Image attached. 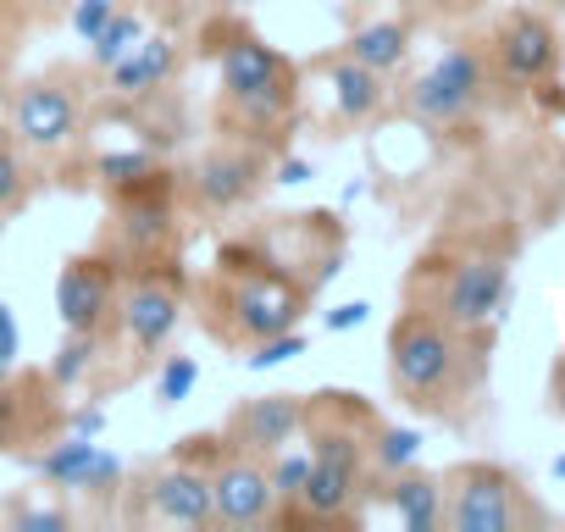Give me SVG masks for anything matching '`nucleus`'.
<instances>
[{"label":"nucleus","instance_id":"cd10ccee","mask_svg":"<svg viewBox=\"0 0 565 532\" xmlns=\"http://www.w3.org/2000/svg\"><path fill=\"white\" fill-rule=\"evenodd\" d=\"M306 333L300 328H289V333H271V339H255L249 344V355H244V366L249 372H271V366H289L295 355H306Z\"/></svg>","mask_w":565,"mask_h":532},{"label":"nucleus","instance_id":"a878e982","mask_svg":"<svg viewBox=\"0 0 565 532\" xmlns=\"http://www.w3.org/2000/svg\"><path fill=\"white\" fill-rule=\"evenodd\" d=\"M145 34H150V29H145V18H139V12H117V18L106 23V34L95 40V51H89V56H95V67H100V73H111V67H117V62H122Z\"/></svg>","mask_w":565,"mask_h":532},{"label":"nucleus","instance_id":"aec40b11","mask_svg":"<svg viewBox=\"0 0 565 532\" xmlns=\"http://www.w3.org/2000/svg\"><path fill=\"white\" fill-rule=\"evenodd\" d=\"M328 89H333V111H339V123H350V128L372 123V117L388 106V84H383V73H372V67H361V62H350V56H339V62L328 67Z\"/></svg>","mask_w":565,"mask_h":532},{"label":"nucleus","instance_id":"a211bd4d","mask_svg":"<svg viewBox=\"0 0 565 532\" xmlns=\"http://www.w3.org/2000/svg\"><path fill=\"white\" fill-rule=\"evenodd\" d=\"M377 499L388 504V515L405 526V532H433L444 526V477H427V471H383V488Z\"/></svg>","mask_w":565,"mask_h":532},{"label":"nucleus","instance_id":"473e14b6","mask_svg":"<svg viewBox=\"0 0 565 532\" xmlns=\"http://www.w3.org/2000/svg\"><path fill=\"white\" fill-rule=\"evenodd\" d=\"M12 526H18V532H67V526H73V515H67V510H56V504H29V510H18V515H12Z\"/></svg>","mask_w":565,"mask_h":532},{"label":"nucleus","instance_id":"4c0bfd02","mask_svg":"<svg viewBox=\"0 0 565 532\" xmlns=\"http://www.w3.org/2000/svg\"><path fill=\"white\" fill-rule=\"evenodd\" d=\"M12 372H18V361H7V355H0V383H7Z\"/></svg>","mask_w":565,"mask_h":532},{"label":"nucleus","instance_id":"f704fd0d","mask_svg":"<svg viewBox=\"0 0 565 532\" xmlns=\"http://www.w3.org/2000/svg\"><path fill=\"white\" fill-rule=\"evenodd\" d=\"M67 433L100 438V433H106V411H100V405H73V411H67Z\"/></svg>","mask_w":565,"mask_h":532},{"label":"nucleus","instance_id":"e433bc0d","mask_svg":"<svg viewBox=\"0 0 565 532\" xmlns=\"http://www.w3.org/2000/svg\"><path fill=\"white\" fill-rule=\"evenodd\" d=\"M306 178H317V167L311 161H300V156H282V161H271V183H306Z\"/></svg>","mask_w":565,"mask_h":532},{"label":"nucleus","instance_id":"7ed1b4c3","mask_svg":"<svg viewBox=\"0 0 565 532\" xmlns=\"http://www.w3.org/2000/svg\"><path fill=\"white\" fill-rule=\"evenodd\" d=\"M388 383L411 411L444 416L466 389V333L411 300L388 328Z\"/></svg>","mask_w":565,"mask_h":532},{"label":"nucleus","instance_id":"393cba45","mask_svg":"<svg viewBox=\"0 0 565 532\" xmlns=\"http://www.w3.org/2000/svg\"><path fill=\"white\" fill-rule=\"evenodd\" d=\"M266 471H271V488H277V521H289V510H295V499H300V488H306V471H311V449L300 444H289V449H277V455H266Z\"/></svg>","mask_w":565,"mask_h":532},{"label":"nucleus","instance_id":"20e7f679","mask_svg":"<svg viewBox=\"0 0 565 532\" xmlns=\"http://www.w3.org/2000/svg\"><path fill=\"white\" fill-rule=\"evenodd\" d=\"M183 306H189V278H183V266L172 255L122 266V295H117L111 322H117V339L134 350V361L167 350V339L183 322Z\"/></svg>","mask_w":565,"mask_h":532},{"label":"nucleus","instance_id":"58836bf2","mask_svg":"<svg viewBox=\"0 0 565 532\" xmlns=\"http://www.w3.org/2000/svg\"><path fill=\"white\" fill-rule=\"evenodd\" d=\"M554 477H559V482H565V455H559V460H554Z\"/></svg>","mask_w":565,"mask_h":532},{"label":"nucleus","instance_id":"4be33fe9","mask_svg":"<svg viewBox=\"0 0 565 532\" xmlns=\"http://www.w3.org/2000/svg\"><path fill=\"white\" fill-rule=\"evenodd\" d=\"M344 56L388 78V73H399V67H405V56H411V29H405V23H394V18L366 23V29H355V34L344 40Z\"/></svg>","mask_w":565,"mask_h":532},{"label":"nucleus","instance_id":"c9c22d12","mask_svg":"<svg viewBox=\"0 0 565 532\" xmlns=\"http://www.w3.org/2000/svg\"><path fill=\"white\" fill-rule=\"evenodd\" d=\"M0 355H7V361L23 355V328H18V317H12L7 300H0Z\"/></svg>","mask_w":565,"mask_h":532},{"label":"nucleus","instance_id":"bb28decb","mask_svg":"<svg viewBox=\"0 0 565 532\" xmlns=\"http://www.w3.org/2000/svg\"><path fill=\"white\" fill-rule=\"evenodd\" d=\"M416 455H422V433L416 427H377V438H372V466L377 471H405V466H416Z\"/></svg>","mask_w":565,"mask_h":532},{"label":"nucleus","instance_id":"1a4fd4ad","mask_svg":"<svg viewBox=\"0 0 565 532\" xmlns=\"http://www.w3.org/2000/svg\"><path fill=\"white\" fill-rule=\"evenodd\" d=\"M122 295V260L111 249H78L56 273V317L67 333H100L117 317Z\"/></svg>","mask_w":565,"mask_h":532},{"label":"nucleus","instance_id":"4468645a","mask_svg":"<svg viewBox=\"0 0 565 532\" xmlns=\"http://www.w3.org/2000/svg\"><path fill=\"white\" fill-rule=\"evenodd\" d=\"M145 515L161 526H216L211 515V466L189 455H167L145 482H139Z\"/></svg>","mask_w":565,"mask_h":532},{"label":"nucleus","instance_id":"2eb2a0df","mask_svg":"<svg viewBox=\"0 0 565 532\" xmlns=\"http://www.w3.org/2000/svg\"><path fill=\"white\" fill-rule=\"evenodd\" d=\"M493 67L521 84V89H537L543 78H554L559 67V34L548 29V18L537 12H510L493 34Z\"/></svg>","mask_w":565,"mask_h":532},{"label":"nucleus","instance_id":"0eeeda50","mask_svg":"<svg viewBox=\"0 0 565 532\" xmlns=\"http://www.w3.org/2000/svg\"><path fill=\"white\" fill-rule=\"evenodd\" d=\"M271 183V150L255 139H227L216 150H205L189 172V200L205 216H233L244 211L260 189Z\"/></svg>","mask_w":565,"mask_h":532},{"label":"nucleus","instance_id":"ddd939ff","mask_svg":"<svg viewBox=\"0 0 565 532\" xmlns=\"http://www.w3.org/2000/svg\"><path fill=\"white\" fill-rule=\"evenodd\" d=\"M211 515L216 526H266L277 521V488L266 471V455L249 449H222L211 466Z\"/></svg>","mask_w":565,"mask_h":532},{"label":"nucleus","instance_id":"6e6552de","mask_svg":"<svg viewBox=\"0 0 565 532\" xmlns=\"http://www.w3.org/2000/svg\"><path fill=\"white\" fill-rule=\"evenodd\" d=\"M482 95H488V56L477 45H455L405 89V111L433 128H449L466 123L482 106Z\"/></svg>","mask_w":565,"mask_h":532},{"label":"nucleus","instance_id":"72a5a7b5","mask_svg":"<svg viewBox=\"0 0 565 532\" xmlns=\"http://www.w3.org/2000/svg\"><path fill=\"white\" fill-rule=\"evenodd\" d=\"M366 317H372L366 300H344V306H333V311L322 317V328H328V333H350V328H361Z\"/></svg>","mask_w":565,"mask_h":532},{"label":"nucleus","instance_id":"dca6fc26","mask_svg":"<svg viewBox=\"0 0 565 532\" xmlns=\"http://www.w3.org/2000/svg\"><path fill=\"white\" fill-rule=\"evenodd\" d=\"M306 433V394H255L227 416V444L249 455H277Z\"/></svg>","mask_w":565,"mask_h":532},{"label":"nucleus","instance_id":"412c9836","mask_svg":"<svg viewBox=\"0 0 565 532\" xmlns=\"http://www.w3.org/2000/svg\"><path fill=\"white\" fill-rule=\"evenodd\" d=\"M95 455H100L95 438H84V433H56V438L34 455V477H40L45 488H56V493H78L84 477H89V466H95Z\"/></svg>","mask_w":565,"mask_h":532},{"label":"nucleus","instance_id":"f8f14e48","mask_svg":"<svg viewBox=\"0 0 565 532\" xmlns=\"http://www.w3.org/2000/svg\"><path fill=\"white\" fill-rule=\"evenodd\" d=\"M67 433V405L51 372H12L0 383V455H23L29 444H51Z\"/></svg>","mask_w":565,"mask_h":532},{"label":"nucleus","instance_id":"7c9ffc66","mask_svg":"<svg viewBox=\"0 0 565 532\" xmlns=\"http://www.w3.org/2000/svg\"><path fill=\"white\" fill-rule=\"evenodd\" d=\"M128 466H122V455H111V449H100L95 455V466H89V477H84V488H78V499H122L128 493Z\"/></svg>","mask_w":565,"mask_h":532},{"label":"nucleus","instance_id":"c85d7f7f","mask_svg":"<svg viewBox=\"0 0 565 532\" xmlns=\"http://www.w3.org/2000/svg\"><path fill=\"white\" fill-rule=\"evenodd\" d=\"M150 167H156V156H150V150H100L89 172H95V178H100L106 189H122V183L145 178Z\"/></svg>","mask_w":565,"mask_h":532},{"label":"nucleus","instance_id":"ea45409f","mask_svg":"<svg viewBox=\"0 0 565 532\" xmlns=\"http://www.w3.org/2000/svg\"><path fill=\"white\" fill-rule=\"evenodd\" d=\"M51 7H73V0H51Z\"/></svg>","mask_w":565,"mask_h":532},{"label":"nucleus","instance_id":"2f4dec72","mask_svg":"<svg viewBox=\"0 0 565 532\" xmlns=\"http://www.w3.org/2000/svg\"><path fill=\"white\" fill-rule=\"evenodd\" d=\"M67 12H73V34H78L84 45H95V40L106 34V23L122 12V0H73Z\"/></svg>","mask_w":565,"mask_h":532},{"label":"nucleus","instance_id":"b1692460","mask_svg":"<svg viewBox=\"0 0 565 532\" xmlns=\"http://www.w3.org/2000/svg\"><path fill=\"white\" fill-rule=\"evenodd\" d=\"M95 361H100V333H67L62 350L51 355V383H56L62 394H73V389L95 372Z\"/></svg>","mask_w":565,"mask_h":532},{"label":"nucleus","instance_id":"6ab92c4d","mask_svg":"<svg viewBox=\"0 0 565 532\" xmlns=\"http://www.w3.org/2000/svg\"><path fill=\"white\" fill-rule=\"evenodd\" d=\"M172 73H178V45L167 40V34H145L106 78H111V89L117 95H128V100H145V95H156V89H167L172 84Z\"/></svg>","mask_w":565,"mask_h":532},{"label":"nucleus","instance_id":"f3484780","mask_svg":"<svg viewBox=\"0 0 565 532\" xmlns=\"http://www.w3.org/2000/svg\"><path fill=\"white\" fill-rule=\"evenodd\" d=\"M361 488H366V471H361V466H344V460H322V455H311V471H306V488H300L289 521H322V526L350 521Z\"/></svg>","mask_w":565,"mask_h":532},{"label":"nucleus","instance_id":"423d86ee","mask_svg":"<svg viewBox=\"0 0 565 532\" xmlns=\"http://www.w3.org/2000/svg\"><path fill=\"white\" fill-rule=\"evenodd\" d=\"M537 510L521 499V482L493 460H466L444 477V526L455 532H515Z\"/></svg>","mask_w":565,"mask_h":532},{"label":"nucleus","instance_id":"9d476101","mask_svg":"<svg viewBox=\"0 0 565 532\" xmlns=\"http://www.w3.org/2000/svg\"><path fill=\"white\" fill-rule=\"evenodd\" d=\"M84 128V100L78 89L62 78V73H40L18 89L12 100V139L23 150H40V156H56L78 139Z\"/></svg>","mask_w":565,"mask_h":532},{"label":"nucleus","instance_id":"c756f323","mask_svg":"<svg viewBox=\"0 0 565 532\" xmlns=\"http://www.w3.org/2000/svg\"><path fill=\"white\" fill-rule=\"evenodd\" d=\"M200 383V361L194 355H167L156 372V405H183Z\"/></svg>","mask_w":565,"mask_h":532},{"label":"nucleus","instance_id":"39448f33","mask_svg":"<svg viewBox=\"0 0 565 532\" xmlns=\"http://www.w3.org/2000/svg\"><path fill=\"white\" fill-rule=\"evenodd\" d=\"M172 244H178V200L167 167H150L145 178L111 189V255L122 266L172 255Z\"/></svg>","mask_w":565,"mask_h":532},{"label":"nucleus","instance_id":"f03ea898","mask_svg":"<svg viewBox=\"0 0 565 532\" xmlns=\"http://www.w3.org/2000/svg\"><path fill=\"white\" fill-rule=\"evenodd\" d=\"M211 40H216L211 51H216V89L227 123L238 128V139L266 145V134H277L300 106V67L244 23H222L211 29Z\"/></svg>","mask_w":565,"mask_h":532},{"label":"nucleus","instance_id":"f257e3e1","mask_svg":"<svg viewBox=\"0 0 565 532\" xmlns=\"http://www.w3.org/2000/svg\"><path fill=\"white\" fill-rule=\"evenodd\" d=\"M311 284H300L289 266L266 260L255 244H222L216 249V278L205 284L200 306H205V328L222 344H255L271 333L300 328V317L311 311Z\"/></svg>","mask_w":565,"mask_h":532},{"label":"nucleus","instance_id":"9b49d317","mask_svg":"<svg viewBox=\"0 0 565 532\" xmlns=\"http://www.w3.org/2000/svg\"><path fill=\"white\" fill-rule=\"evenodd\" d=\"M504 295H510V266L499 255H466V260H449L427 311H438L460 333H482L504 311Z\"/></svg>","mask_w":565,"mask_h":532},{"label":"nucleus","instance_id":"5701e85b","mask_svg":"<svg viewBox=\"0 0 565 532\" xmlns=\"http://www.w3.org/2000/svg\"><path fill=\"white\" fill-rule=\"evenodd\" d=\"M34 194V172H29V156L12 134H0V227H7Z\"/></svg>","mask_w":565,"mask_h":532}]
</instances>
